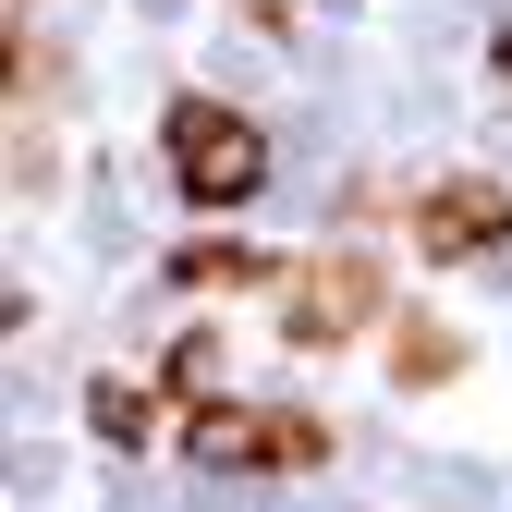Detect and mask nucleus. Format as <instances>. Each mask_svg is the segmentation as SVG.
<instances>
[{"instance_id": "nucleus-2", "label": "nucleus", "mask_w": 512, "mask_h": 512, "mask_svg": "<svg viewBox=\"0 0 512 512\" xmlns=\"http://www.w3.org/2000/svg\"><path fill=\"white\" fill-rule=\"evenodd\" d=\"M196 464L220 476H305V464H330V427L293 415V403H196Z\"/></svg>"}, {"instance_id": "nucleus-7", "label": "nucleus", "mask_w": 512, "mask_h": 512, "mask_svg": "<svg viewBox=\"0 0 512 512\" xmlns=\"http://www.w3.org/2000/svg\"><path fill=\"white\" fill-rule=\"evenodd\" d=\"M86 415H98V439H122V452H135V439H147V391H122V378H98V391H86Z\"/></svg>"}, {"instance_id": "nucleus-4", "label": "nucleus", "mask_w": 512, "mask_h": 512, "mask_svg": "<svg viewBox=\"0 0 512 512\" xmlns=\"http://www.w3.org/2000/svg\"><path fill=\"white\" fill-rule=\"evenodd\" d=\"M512 244V183L488 171H452L415 196V256H439V269H464V256H500Z\"/></svg>"}, {"instance_id": "nucleus-6", "label": "nucleus", "mask_w": 512, "mask_h": 512, "mask_svg": "<svg viewBox=\"0 0 512 512\" xmlns=\"http://www.w3.org/2000/svg\"><path fill=\"white\" fill-rule=\"evenodd\" d=\"M452 366H464V342H452V330H415V317H403V342H391V378H403V391H439Z\"/></svg>"}, {"instance_id": "nucleus-1", "label": "nucleus", "mask_w": 512, "mask_h": 512, "mask_svg": "<svg viewBox=\"0 0 512 512\" xmlns=\"http://www.w3.org/2000/svg\"><path fill=\"white\" fill-rule=\"evenodd\" d=\"M159 159H171V183H183L196 208H244L256 183H269V135H256L244 110H220V98H171Z\"/></svg>"}, {"instance_id": "nucleus-5", "label": "nucleus", "mask_w": 512, "mask_h": 512, "mask_svg": "<svg viewBox=\"0 0 512 512\" xmlns=\"http://www.w3.org/2000/svg\"><path fill=\"white\" fill-rule=\"evenodd\" d=\"M171 281L183 293H244V281H269V256H256V244H183Z\"/></svg>"}, {"instance_id": "nucleus-3", "label": "nucleus", "mask_w": 512, "mask_h": 512, "mask_svg": "<svg viewBox=\"0 0 512 512\" xmlns=\"http://www.w3.org/2000/svg\"><path fill=\"white\" fill-rule=\"evenodd\" d=\"M366 317H378V256H305V269L281 281V330L305 354H342Z\"/></svg>"}, {"instance_id": "nucleus-8", "label": "nucleus", "mask_w": 512, "mask_h": 512, "mask_svg": "<svg viewBox=\"0 0 512 512\" xmlns=\"http://www.w3.org/2000/svg\"><path fill=\"white\" fill-rule=\"evenodd\" d=\"M244 13H256V25H269V37H293V25L317 13V0H244Z\"/></svg>"}, {"instance_id": "nucleus-9", "label": "nucleus", "mask_w": 512, "mask_h": 512, "mask_svg": "<svg viewBox=\"0 0 512 512\" xmlns=\"http://www.w3.org/2000/svg\"><path fill=\"white\" fill-rule=\"evenodd\" d=\"M500 86H512V37H500Z\"/></svg>"}]
</instances>
